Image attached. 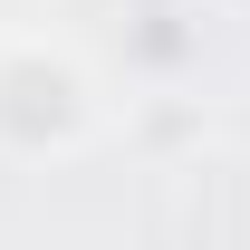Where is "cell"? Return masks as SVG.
<instances>
[{
    "mask_svg": "<svg viewBox=\"0 0 250 250\" xmlns=\"http://www.w3.org/2000/svg\"><path fill=\"white\" fill-rule=\"evenodd\" d=\"M87 67L58 48H0V154H67L87 135Z\"/></svg>",
    "mask_w": 250,
    "mask_h": 250,
    "instance_id": "obj_1",
    "label": "cell"
},
{
    "mask_svg": "<svg viewBox=\"0 0 250 250\" xmlns=\"http://www.w3.org/2000/svg\"><path fill=\"white\" fill-rule=\"evenodd\" d=\"M154 241H173V250L250 241V164L192 154V164H173V173H154Z\"/></svg>",
    "mask_w": 250,
    "mask_h": 250,
    "instance_id": "obj_2",
    "label": "cell"
}]
</instances>
